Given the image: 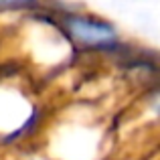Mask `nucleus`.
Wrapping results in <instances>:
<instances>
[{"instance_id":"f257e3e1","label":"nucleus","mask_w":160,"mask_h":160,"mask_svg":"<svg viewBox=\"0 0 160 160\" xmlns=\"http://www.w3.org/2000/svg\"><path fill=\"white\" fill-rule=\"evenodd\" d=\"M51 113L27 71L0 69V150L39 142Z\"/></svg>"},{"instance_id":"423d86ee","label":"nucleus","mask_w":160,"mask_h":160,"mask_svg":"<svg viewBox=\"0 0 160 160\" xmlns=\"http://www.w3.org/2000/svg\"><path fill=\"white\" fill-rule=\"evenodd\" d=\"M144 108L154 120H160V85L154 87L144 99Z\"/></svg>"},{"instance_id":"20e7f679","label":"nucleus","mask_w":160,"mask_h":160,"mask_svg":"<svg viewBox=\"0 0 160 160\" xmlns=\"http://www.w3.org/2000/svg\"><path fill=\"white\" fill-rule=\"evenodd\" d=\"M63 28L65 37L71 41L79 55L91 57H112L124 51L126 39L122 28L108 18L85 6L63 4L59 8H51Z\"/></svg>"},{"instance_id":"f03ea898","label":"nucleus","mask_w":160,"mask_h":160,"mask_svg":"<svg viewBox=\"0 0 160 160\" xmlns=\"http://www.w3.org/2000/svg\"><path fill=\"white\" fill-rule=\"evenodd\" d=\"M16 37V55L22 59L20 67L32 79L35 73H61L77 59V51L65 37L51 8L32 12L10 22Z\"/></svg>"},{"instance_id":"7ed1b4c3","label":"nucleus","mask_w":160,"mask_h":160,"mask_svg":"<svg viewBox=\"0 0 160 160\" xmlns=\"http://www.w3.org/2000/svg\"><path fill=\"white\" fill-rule=\"evenodd\" d=\"M39 142L47 160H102L108 148L106 128L83 109L51 116Z\"/></svg>"},{"instance_id":"39448f33","label":"nucleus","mask_w":160,"mask_h":160,"mask_svg":"<svg viewBox=\"0 0 160 160\" xmlns=\"http://www.w3.org/2000/svg\"><path fill=\"white\" fill-rule=\"evenodd\" d=\"M51 6L49 0H0V18H10V22L28 16L32 12Z\"/></svg>"}]
</instances>
